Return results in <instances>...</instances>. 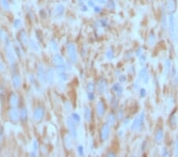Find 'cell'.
I'll return each instance as SVG.
<instances>
[{
  "label": "cell",
  "mask_w": 178,
  "mask_h": 157,
  "mask_svg": "<svg viewBox=\"0 0 178 157\" xmlns=\"http://www.w3.org/2000/svg\"><path fill=\"white\" fill-rule=\"evenodd\" d=\"M143 121H144V113H142V114H139V115L135 119V121L133 122V129H136V128H139V127L142 125Z\"/></svg>",
  "instance_id": "3"
},
{
  "label": "cell",
  "mask_w": 178,
  "mask_h": 157,
  "mask_svg": "<svg viewBox=\"0 0 178 157\" xmlns=\"http://www.w3.org/2000/svg\"><path fill=\"white\" fill-rule=\"evenodd\" d=\"M169 33L170 37L173 40H176L177 39V30H176L175 18L173 14H169Z\"/></svg>",
  "instance_id": "1"
},
{
  "label": "cell",
  "mask_w": 178,
  "mask_h": 157,
  "mask_svg": "<svg viewBox=\"0 0 178 157\" xmlns=\"http://www.w3.org/2000/svg\"><path fill=\"white\" fill-rule=\"evenodd\" d=\"M164 139V133L161 129H159L155 135V140L157 143H161Z\"/></svg>",
  "instance_id": "4"
},
{
  "label": "cell",
  "mask_w": 178,
  "mask_h": 157,
  "mask_svg": "<svg viewBox=\"0 0 178 157\" xmlns=\"http://www.w3.org/2000/svg\"><path fill=\"white\" fill-rule=\"evenodd\" d=\"M166 6L168 11L170 14H173L176 10V8H177L176 0H166Z\"/></svg>",
  "instance_id": "2"
},
{
  "label": "cell",
  "mask_w": 178,
  "mask_h": 157,
  "mask_svg": "<svg viewBox=\"0 0 178 157\" xmlns=\"http://www.w3.org/2000/svg\"><path fill=\"white\" fill-rule=\"evenodd\" d=\"M176 154H178V136H177V145H176Z\"/></svg>",
  "instance_id": "5"
}]
</instances>
